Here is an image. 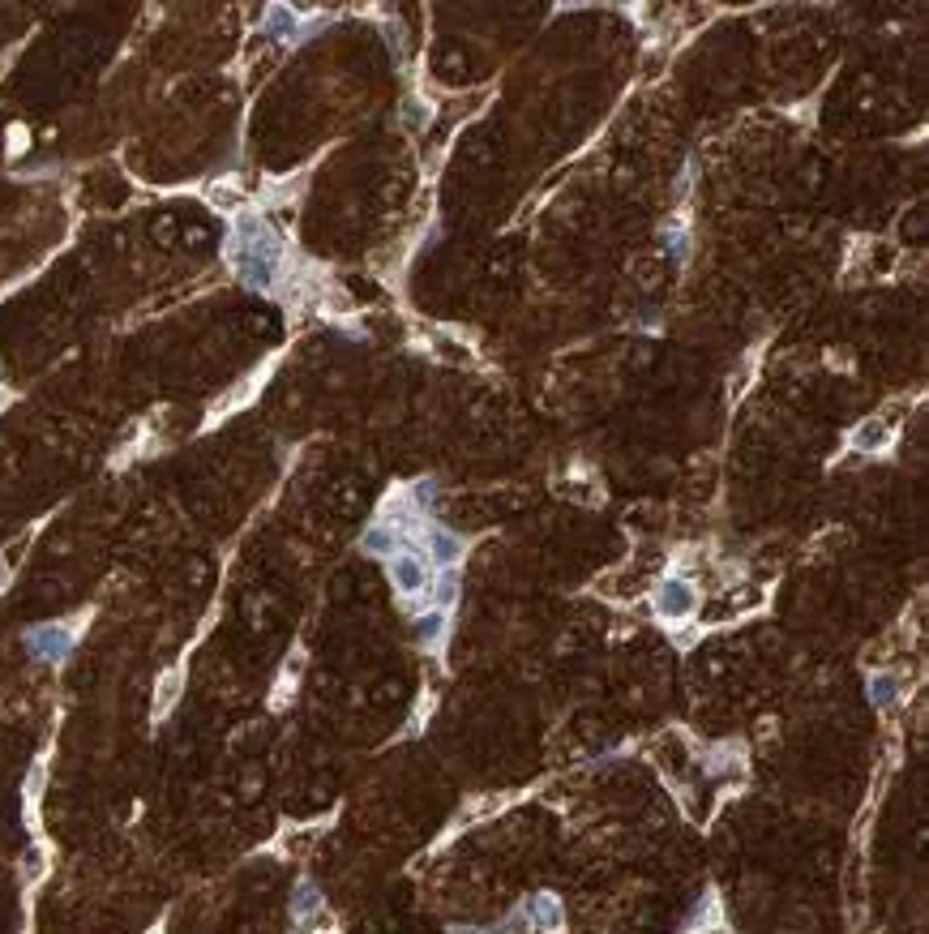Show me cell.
Instances as JSON below:
<instances>
[{
	"instance_id": "obj_1",
	"label": "cell",
	"mask_w": 929,
	"mask_h": 934,
	"mask_svg": "<svg viewBox=\"0 0 929 934\" xmlns=\"http://www.w3.org/2000/svg\"><path fill=\"white\" fill-rule=\"evenodd\" d=\"M283 266V240L274 236L257 215H240L232 232V270L253 292H274Z\"/></svg>"
},
{
	"instance_id": "obj_2",
	"label": "cell",
	"mask_w": 929,
	"mask_h": 934,
	"mask_svg": "<svg viewBox=\"0 0 929 934\" xmlns=\"http://www.w3.org/2000/svg\"><path fill=\"white\" fill-rule=\"evenodd\" d=\"M566 930V913H561V900L553 892L531 896L519 913H510L506 922H497L480 934H561Z\"/></svg>"
},
{
	"instance_id": "obj_3",
	"label": "cell",
	"mask_w": 929,
	"mask_h": 934,
	"mask_svg": "<svg viewBox=\"0 0 929 934\" xmlns=\"http://www.w3.org/2000/svg\"><path fill=\"white\" fill-rule=\"evenodd\" d=\"M292 922H296V934H330L334 930V917L326 909L322 892L304 879L296 883V896H292Z\"/></svg>"
},
{
	"instance_id": "obj_4",
	"label": "cell",
	"mask_w": 929,
	"mask_h": 934,
	"mask_svg": "<svg viewBox=\"0 0 929 934\" xmlns=\"http://www.w3.org/2000/svg\"><path fill=\"white\" fill-rule=\"evenodd\" d=\"M73 643H78V630H73L69 622H48V626H30L26 630V652L35 660H48V665L65 660L73 652Z\"/></svg>"
},
{
	"instance_id": "obj_5",
	"label": "cell",
	"mask_w": 929,
	"mask_h": 934,
	"mask_svg": "<svg viewBox=\"0 0 929 934\" xmlns=\"http://www.w3.org/2000/svg\"><path fill=\"white\" fill-rule=\"evenodd\" d=\"M390 579H394V587H399L403 596H424V592H429V583H433L429 557H424L420 549H399V553L390 557Z\"/></svg>"
},
{
	"instance_id": "obj_6",
	"label": "cell",
	"mask_w": 929,
	"mask_h": 934,
	"mask_svg": "<svg viewBox=\"0 0 929 934\" xmlns=\"http://www.w3.org/2000/svg\"><path fill=\"white\" fill-rule=\"evenodd\" d=\"M656 613L664 617V622H685V617H694L698 613V592H694V583H685V579H664L656 587Z\"/></svg>"
},
{
	"instance_id": "obj_7",
	"label": "cell",
	"mask_w": 929,
	"mask_h": 934,
	"mask_svg": "<svg viewBox=\"0 0 929 934\" xmlns=\"http://www.w3.org/2000/svg\"><path fill=\"white\" fill-rule=\"evenodd\" d=\"M429 587H433V609H437V613H450L454 600H459V566L437 570V579H433Z\"/></svg>"
},
{
	"instance_id": "obj_8",
	"label": "cell",
	"mask_w": 929,
	"mask_h": 934,
	"mask_svg": "<svg viewBox=\"0 0 929 934\" xmlns=\"http://www.w3.org/2000/svg\"><path fill=\"white\" fill-rule=\"evenodd\" d=\"M180 686H185V669H172V673L159 677V690H155V720L167 716V707H176Z\"/></svg>"
},
{
	"instance_id": "obj_9",
	"label": "cell",
	"mask_w": 929,
	"mask_h": 934,
	"mask_svg": "<svg viewBox=\"0 0 929 934\" xmlns=\"http://www.w3.org/2000/svg\"><path fill=\"white\" fill-rule=\"evenodd\" d=\"M887 433H891V420L887 416H874L861 433H852V446H857V450H878L882 442H887Z\"/></svg>"
},
{
	"instance_id": "obj_10",
	"label": "cell",
	"mask_w": 929,
	"mask_h": 934,
	"mask_svg": "<svg viewBox=\"0 0 929 934\" xmlns=\"http://www.w3.org/2000/svg\"><path fill=\"white\" fill-rule=\"evenodd\" d=\"M416 639L424 643V647H441L446 643V613H429V617H420V626H416Z\"/></svg>"
},
{
	"instance_id": "obj_11",
	"label": "cell",
	"mask_w": 929,
	"mask_h": 934,
	"mask_svg": "<svg viewBox=\"0 0 929 934\" xmlns=\"http://www.w3.org/2000/svg\"><path fill=\"white\" fill-rule=\"evenodd\" d=\"M206 198H210V206H215V210H223V215H232V210L245 206V193H240L236 185H210Z\"/></svg>"
},
{
	"instance_id": "obj_12",
	"label": "cell",
	"mask_w": 929,
	"mask_h": 934,
	"mask_svg": "<svg viewBox=\"0 0 929 934\" xmlns=\"http://www.w3.org/2000/svg\"><path fill=\"white\" fill-rule=\"evenodd\" d=\"M870 699H874V707H891L895 699H900V682H895L891 673H874L870 677Z\"/></svg>"
},
{
	"instance_id": "obj_13",
	"label": "cell",
	"mask_w": 929,
	"mask_h": 934,
	"mask_svg": "<svg viewBox=\"0 0 929 934\" xmlns=\"http://www.w3.org/2000/svg\"><path fill=\"white\" fill-rule=\"evenodd\" d=\"M266 30H270V35L279 39V43H292V39H296V18H292V9H287V5L274 9L270 22H266Z\"/></svg>"
},
{
	"instance_id": "obj_14",
	"label": "cell",
	"mask_w": 929,
	"mask_h": 934,
	"mask_svg": "<svg viewBox=\"0 0 929 934\" xmlns=\"http://www.w3.org/2000/svg\"><path fill=\"white\" fill-rule=\"evenodd\" d=\"M39 793H43V763H35V772L26 776V806H39Z\"/></svg>"
},
{
	"instance_id": "obj_15",
	"label": "cell",
	"mask_w": 929,
	"mask_h": 934,
	"mask_svg": "<svg viewBox=\"0 0 929 934\" xmlns=\"http://www.w3.org/2000/svg\"><path fill=\"white\" fill-rule=\"evenodd\" d=\"M5 403H9V390H5V386H0V408H5Z\"/></svg>"
}]
</instances>
